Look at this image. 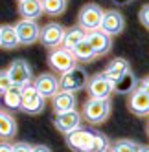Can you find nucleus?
Listing matches in <instances>:
<instances>
[{
	"instance_id": "f257e3e1",
	"label": "nucleus",
	"mask_w": 149,
	"mask_h": 152,
	"mask_svg": "<svg viewBox=\"0 0 149 152\" xmlns=\"http://www.w3.org/2000/svg\"><path fill=\"white\" fill-rule=\"evenodd\" d=\"M111 110H112L111 99H94V97H89V101L83 104L81 117L90 125H100L109 119Z\"/></svg>"
},
{
	"instance_id": "f03ea898",
	"label": "nucleus",
	"mask_w": 149,
	"mask_h": 152,
	"mask_svg": "<svg viewBox=\"0 0 149 152\" xmlns=\"http://www.w3.org/2000/svg\"><path fill=\"white\" fill-rule=\"evenodd\" d=\"M59 90H65V92H72L76 94L79 90H83L85 86H87V81H89V73L85 72L81 66H74L70 68L68 72L61 73L59 75Z\"/></svg>"
},
{
	"instance_id": "7ed1b4c3",
	"label": "nucleus",
	"mask_w": 149,
	"mask_h": 152,
	"mask_svg": "<svg viewBox=\"0 0 149 152\" xmlns=\"http://www.w3.org/2000/svg\"><path fill=\"white\" fill-rule=\"evenodd\" d=\"M48 64H50V68L54 70L57 75H61V73H65L70 68L76 66L77 61H76V57L72 55L70 50L55 46V48H50V51H48Z\"/></svg>"
},
{
	"instance_id": "20e7f679",
	"label": "nucleus",
	"mask_w": 149,
	"mask_h": 152,
	"mask_svg": "<svg viewBox=\"0 0 149 152\" xmlns=\"http://www.w3.org/2000/svg\"><path fill=\"white\" fill-rule=\"evenodd\" d=\"M20 95H22V101H20V108L24 114L28 115H39L44 110V97H41L35 90L33 84H26L20 88Z\"/></svg>"
},
{
	"instance_id": "39448f33",
	"label": "nucleus",
	"mask_w": 149,
	"mask_h": 152,
	"mask_svg": "<svg viewBox=\"0 0 149 152\" xmlns=\"http://www.w3.org/2000/svg\"><path fill=\"white\" fill-rule=\"evenodd\" d=\"M101 17H103V9L98 4H85L81 7V11L77 15V28H81L83 31H92V29H98L100 22H101Z\"/></svg>"
},
{
	"instance_id": "423d86ee",
	"label": "nucleus",
	"mask_w": 149,
	"mask_h": 152,
	"mask_svg": "<svg viewBox=\"0 0 149 152\" xmlns=\"http://www.w3.org/2000/svg\"><path fill=\"white\" fill-rule=\"evenodd\" d=\"M6 72L9 75V79H11V84L18 86V88H22V86H26V84H30L31 81H33L31 66L28 64V61H24V59H15L7 66Z\"/></svg>"
},
{
	"instance_id": "0eeeda50",
	"label": "nucleus",
	"mask_w": 149,
	"mask_h": 152,
	"mask_svg": "<svg viewBox=\"0 0 149 152\" xmlns=\"http://www.w3.org/2000/svg\"><path fill=\"white\" fill-rule=\"evenodd\" d=\"M129 110L138 115V117H145L149 114V92H147V79L140 81V86H136L131 94L129 99Z\"/></svg>"
},
{
	"instance_id": "6e6552de",
	"label": "nucleus",
	"mask_w": 149,
	"mask_h": 152,
	"mask_svg": "<svg viewBox=\"0 0 149 152\" xmlns=\"http://www.w3.org/2000/svg\"><path fill=\"white\" fill-rule=\"evenodd\" d=\"M112 86L114 84L103 73H96V75H89V81L85 88H87L89 95L94 97V99H111Z\"/></svg>"
},
{
	"instance_id": "1a4fd4ad",
	"label": "nucleus",
	"mask_w": 149,
	"mask_h": 152,
	"mask_svg": "<svg viewBox=\"0 0 149 152\" xmlns=\"http://www.w3.org/2000/svg\"><path fill=\"white\" fill-rule=\"evenodd\" d=\"M13 28L17 31V37H18V44L20 46H31V44H35V42L39 40L41 26L35 22V20L20 18Z\"/></svg>"
},
{
	"instance_id": "9d476101",
	"label": "nucleus",
	"mask_w": 149,
	"mask_h": 152,
	"mask_svg": "<svg viewBox=\"0 0 149 152\" xmlns=\"http://www.w3.org/2000/svg\"><path fill=\"white\" fill-rule=\"evenodd\" d=\"M65 139H66V145L74 152H89L92 147V132L87 128H81V126L66 132Z\"/></svg>"
},
{
	"instance_id": "9b49d317",
	"label": "nucleus",
	"mask_w": 149,
	"mask_h": 152,
	"mask_svg": "<svg viewBox=\"0 0 149 152\" xmlns=\"http://www.w3.org/2000/svg\"><path fill=\"white\" fill-rule=\"evenodd\" d=\"M100 29L103 33H107L109 37H116L125 29V18L120 11L111 9V11H103L101 22H100Z\"/></svg>"
},
{
	"instance_id": "f8f14e48",
	"label": "nucleus",
	"mask_w": 149,
	"mask_h": 152,
	"mask_svg": "<svg viewBox=\"0 0 149 152\" xmlns=\"http://www.w3.org/2000/svg\"><path fill=\"white\" fill-rule=\"evenodd\" d=\"M85 40L90 44V48L94 50L96 57H101V55H107L112 48V37H109L107 33L98 28V29H92V31H85Z\"/></svg>"
},
{
	"instance_id": "ddd939ff",
	"label": "nucleus",
	"mask_w": 149,
	"mask_h": 152,
	"mask_svg": "<svg viewBox=\"0 0 149 152\" xmlns=\"http://www.w3.org/2000/svg\"><path fill=\"white\" fill-rule=\"evenodd\" d=\"M65 29L66 28H63L61 24L57 22H50L46 26H42L41 31H39V42L44 48H55L61 44V40H63V35H65Z\"/></svg>"
},
{
	"instance_id": "4468645a",
	"label": "nucleus",
	"mask_w": 149,
	"mask_h": 152,
	"mask_svg": "<svg viewBox=\"0 0 149 152\" xmlns=\"http://www.w3.org/2000/svg\"><path fill=\"white\" fill-rule=\"evenodd\" d=\"M33 86L41 97L44 99H52L59 92V81L54 73H41L37 75V79L33 81Z\"/></svg>"
},
{
	"instance_id": "2eb2a0df",
	"label": "nucleus",
	"mask_w": 149,
	"mask_h": 152,
	"mask_svg": "<svg viewBox=\"0 0 149 152\" xmlns=\"http://www.w3.org/2000/svg\"><path fill=\"white\" fill-rule=\"evenodd\" d=\"M81 121H83L81 114L74 108V110H68V112L55 114V117H54V126L59 130L61 134H66V132H70V130L81 126Z\"/></svg>"
},
{
	"instance_id": "dca6fc26",
	"label": "nucleus",
	"mask_w": 149,
	"mask_h": 152,
	"mask_svg": "<svg viewBox=\"0 0 149 152\" xmlns=\"http://www.w3.org/2000/svg\"><path fill=\"white\" fill-rule=\"evenodd\" d=\"M52 104H54V112L61 114V112H68L74 110L77 104V99L72 92H65V90H59L54 97H52Z\"/></svg>"
},
{
	"instance_id": "f3484780",
	"label": "nucleus",
	"mask_w": 149,
	"mask_h": 152,
	"mask_svg": "<svg viewBox=\"0 0 149 152\" xmlns=\"http://www.w3.org/2000/svg\"><path fill=\"white\" fill-rule=\"evenodd\" d=\"M131 68H129V62H127L125 59H122V57H118V59H114V61H111V64L107 68H105L101 73L105 75V77H107L112 84L118 81L120 77H123V75L129 72Z\"/></svg>"
},
{
	"instance_id": "a211bd4d",
	"label": "nucleus",
	"mask_w": 149,
	"mask_h": 152,
	"mask_svg": "<svg viewBox=\"0 0 149 152\" xmlns=\"http://www.w3.org/2000/svg\"><path fill=\"white\" fill-rule=\"evenodd\" d=\"M18 15L26 20H37L42 15V6L41 0H22L18 2Z\"/></svg>"
},
{
	"instance_id": "6ab92c4d",
	"label": "nucleus",
	"mask_w": 149,
	"mask_h": 152,
	"mask_svg": "<svg viewBox=\"0 0 149 152\" xmlns=\"http://www.w3.org/2000/svg\"><path fill=\"white\" fill-rule=\"evenodd\" d=\"M17 136V121L9 112L0 110V137L2 139H11Z\"/></svg>"
},
{
	"instance_id": "aec40b11",
	"label": "nucleus",
	"mask_w": 149,
	"mask_h": 152,
	"mask_svg": "<svg viewBox=\"0 0 149 152\" xmlns=\"http://www.w3.org/2000/svg\"><path fill=\"white\" fill-rule=\"evenodd\" d=\"M70 51H72V55L76 57V61H81V62H94V59H96L94 50L90 48V44L85 39L79 42V44L74 46Z\"/></svg>"
},
{
	"instance_id": "412c9836",
	"label": "nucleus",
	"mask_w": 149,
	"mask_h": 152,
	"mask_svg": "<svg viewBox=\"0 0 149 152\" xmlns=\"http://www.w3.org/2000/svg\"><path fill=\"white\" fill-rule=\"evenodd\" d=\"M18 37H17V31L11 24L2 26V33H0V48H6V50H15L18 48Z\"/></svg>"
},
{
	"instance_id": "4be33fe9",
	"label": "nucleus",
	"mask_w": 149,
	"mask_h": 152,
	"mask_svg": "<svg viewBox=\"0 0 149 152\" xmlns=\"http://www.w3.org/2000/svg\"><path fill=\"white\" fill-rule=\"evenodd\" d=\"M85 39V31L81 28H70V29H65V35H63V40H61V48L65 50H72L76 44Z\"/></svg>"
},
{
	"instance_id": "5701e85b",
	"label": "nucleus",
	"mask_w": 149,
	"mask_h": 152,
	"mask_svg": "<svg viewBox=\"0 0 149 152\" xmlns=\"http://www.w3.org/2000/svg\"><path fill=\"white\" fill-rule=\"evenodd\" d=\"M41 6H42V13L48 15V17H59L66 11V6L68 2L66 0H41Z\"/></svg>"
},
{
	"instance_id": "b1692460",
	"label": "nucleus",
	"mask_w": 149,
	"mask_h": 152,
	"mask_svg": "<svg viewBox=\"0 0 149 152\" xmlns=\"http://www.w3.org/2000/svg\"><path fill=\"white\" fill-rule=\"evenodd\" d=\"M138 86V81H136V77L131 73V70L127 72L123 77H120L118 81L114 83V86H112V92H118V94H129V92H133L134 88Z\"/></svg>"
},
{
	"instance_id": "393cba45",
	"label": "nucleus",
	"mask_w": 149,
	"mask_h": 152,
	"mask_svg": "<svg viewBox=\"0 0 149 152\" xmlns=\"http://www.w3.org/2000/svg\"><path fill=\"white\" fill-rule=\"evenodd\" d=\"M20 101H22V95H20L18 86H9V88L2 94V103L9 108V110H18Z\"/></svg>"
},
{
	"instance_id": "a878e982",
	"label": "nucleus",
	"mask_w": 149,
	"mask_h": 152,
	"mask_svg": "<svg viewBox=\"0 0 149 152\" xmlns=\"http://www.w3.org/2000/svg\"><path fill=\"white\" fill-rule=\"evenodd\" d=\"M140 147L142 145L134 143L131 139H120V141H116L114 145L109 147V152H138Z\"/></svg>"
},
{
	"instance_id": "bb28decb",
	"label": "nucleus",
	"mask_w": 149,
	"mask_h": 152,
	"mask_svg": "<svg viewBox=\"0 0 149 152\" xmlns=\"http://www.w3.org/2000/svg\"><path fill=\"white\" fill-rule=\"evenodd\" d=\"M111 147V141L105 134H100V132H92V147L90 150H109Z\"/></svg>"
},
{
	"instance_id": "cd10ccee",
	"label": "nucleus",
	"mask_w": 149,
	"mask_h": 152,
	"mask_svg": "<svg viewBox=\"0 0 149 152\" xmlns=\"http://www.w3.org/2000/svg\"><path fill=\"white\" fill-rule=\"evenodd\" d=\"M9 86H13L11 84V79H9V75L6 70H0V95H2Z\"/></svg>"
},
{
	"instance_id": "c85d7f7f",
	"label": "nucleus",
	"mask_w": 149,
	"mask_h": 152,
	"mask_svg": "<svg viewBox=\"0 0 149 152\" xmlns=\"http://www.w3.org/2000/svg\"><path fill=\"white\" fill-rule=\"evenodd\" d=\"M147 15H149V6L144 4V6L140 7V13H138V17H140V24H142L144 28H149V18H147Z\"/></svg>"
},
{
	"instance_id": "c756f323",
	"label": "nucleus",
	"mask_w": 149,
	"mask_h": 152,
	"mask_svg": "<svg viewBox=\"0 0 149 152\" xmlns=\"http://www.w3.org/2000/svg\"><path fill=\"white\" fill-rule=\"evenodd\" d=\"M31 147H33V145L24 143V141H18V143L11 145V152H31Z\"/></svg>"
},
{
	"instance_id": "7c9ffc66",
	"label": "nucleus",
	"mask_w": 149,
	"mask_h": 152,
	"mask_svg": "<svg viewBox=\"0 0 149 152\" xmlns=\"http://www.w3.org/2000/svg\"><path fill=\"white\" fill-rule=\"evenodd\" d=\"M31 152H52L46 145H33L31 147Z\"/></svg>"
},
{
	"instance_id": "2f4dec72",
	"label": "nucleus",
	"mask_w": 149,
	"mask_h": 152,
	"mask_svg": "<svg viewBox=\"0 0 149 152\" xmlns=\"http://www.w3.org/2000/svg\"><path fill=\"white\" fill-rule=\"evenodd\" d=\"M0 152H11V143L2 141V143H0Z\"/></svg>"
},
{
	"instance_id": "473e14b6",
	"label": "nucleus",
	"mask_w": 149,
	"mask_h": 152,
	"mask_svg": "<svg viewBox=\"0 0 149 152\" xmlns=\"http://www.w3.org/2000/svg\"><path fill=\"white\" fill-rule=\"evenodd\" d=\"M118 4H129V2H133V0H116Z\"/></svg>"
},
{
	"instance_id": "72a5a7b5",
	"label": "nucleus",
	"mask_w": 149,
	"mask_h": 152,
	"mask_svg": "<svg viewBox=\"0 0 149 152\" xmlns=\"http://www.w3.org/2000/svg\"><path fill=\"white\" fill-rule=\"evenodd\" d=\"M138 152H149V148H147V147H144V145H142V147H140V150H138Z\"/></svg>"
},
{
	"instance_id": "f704fd0d",
	"label": "nucleus",
	"mask_w": 149,
	"mask_h": 152,
	"mask_svg": "<svg viewBox=\"0 0 149 152\" xmlns=\"http://www.w3.org/2000/svg\"><path fill=\"white\" fill-rule=\"evenodd\" d=\"M89 152H109V150H89Z\"/></svg>"
},
{
	"instance_id": "c9c22d12",
	"label": "nucleus",
	"mask_w": 149,
	"mask_h": 152,
	"mask_svg": "<svg viewBox=\"0 0 149 152\" xmlns=\"http://www.w3.org/2000/svg\"><path fill=\"white\" fill-rule=\"evenodd\" d=\"M0 33H2V26H0Z\"/></svg>"
},
{
	"instance_id": "e433bc0d",
	"label": "nucleus",
	"mask_w": 149,
	"mask_h": 152,
	"mask_svg": "<svg viewBox=\"0 0 149 152\" xmlns=\"http://www.w3.org/2000/svg\"><path fill=\"white\" fill-rule=\"evenodd\" d=\"M18 2H22V0H18Z\"/></svg>"
}]
</instances>
